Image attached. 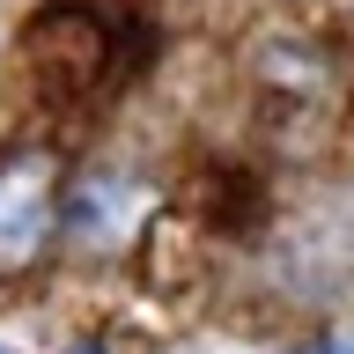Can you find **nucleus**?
<instances>
[{"label": "nucleus", "mask_w": 354, "mask_h": 354, "mask_svg": "<svg viewBox=\"0 0 354 354\" xmlns=\"http://www.w3.org/2000/svg\"><path fill=\"white\" fill-rule=\"evenodd\" d=\"M59 214H66V229H74L82 243L111 251V243L133 229V192L118 185V177H82V185L59 199Z\"/></svg>", "instance_id": "obj_2"}, {"label": "nucleus", "mask_w": 354, "mask_h": 354, "mask_svg": "<svg viewBox=\"0 0 354 354\" xmlns=\"http://www.w3.org/2000/svg\"><path fill=\"white\" fill-rule=\"evenodd\" d=\"M0 354H8V347H0Z\"/></svg>", "instance_id": "obj_3"}, {"label": "nucleus", "mask_w": 354, "mask_h": 354, "mask_svg": "<svg viewBox=\"0 0 354 354\" xmlns=\"http://www.w3.org/2000/svg\"><path fill=\"white\" fill-rule=\"evenodd\" d=\"M52 229H59V162L44 148L0 155V273L37 266Z\"/></svg>", "instance_id": "obj_1"}]
</instances>
